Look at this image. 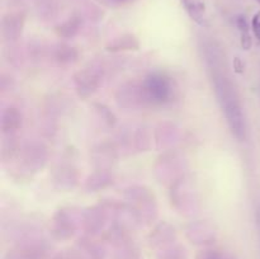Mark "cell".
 I'll list each match as a JSON object with an SVG mask.
<instances>
[{"label": "cell", "mask_w": 260, "mask_h": 259, "mask_svg": "<svg viewBox=\"0 0 260 259\" xmlns=\"http://www.w3.org/2000/svg\"><path fill=\"white\" fill-rule=\"evenodd\" d=\"M185 9L189 13L192 19L196 22L202 23L203 22V15H205V5L200 0H183Z\"/></svg>", "instance_id": "cell-2"}, {"label": "cell", "mask_w": 260, "mask_h": 259, "mask_svg": "<svg viewBox=\"0 0 260 259\" xmlns=\"http://www.w3.org/2000/svg\"><path fill=\"white\" fill-rule=\"evenodd\" d=\"M256 2H258V3H259V4H260V0H256Z\"/></svg>", "instance_id": "cell-6"}, {"label": "cell", "mask_w": 260, "mask_h": 259, "mask_svg": "<svg viewBox=\"0 0 260 259\" xmlns=\"http://www.w3.org/2000/svg\"><path fill=\"white\" fill-rule=\"evenodd\" d=\"M251 28H253L254 35H255V37L258 38L260 42V10L254 15L253 20H251Z\"/></svg>", "instance_id": "cell-3"}, {"label": "cell", "mask_w": 260, "mask_h": 259, "mask_svg": "<svg viewBox=\"0 0 260 259\" xmlns=\"http://www.w3.org/2000/svg\"><path fill=\"white\" fill-rule=\"evenodd\" d=\"M234 66H235V70L238 71V73H241L244 69V65L241 63L240 58H235V61H234Z\"/></svg>", "instance_id": "cell-5"}, {"label": "cell", "mask_w": 260, "mask_h": 259, "mask_svg": "<svg viewBox=\"0 0 260 259\" xmlns=\"http://www.w3.org/2000/svg\"><path fill=\"white\" fill-rule=\"evenodd\" d=\"M146 90L154 101L162 102L169 96L170 84L164 76L152 75L150 76L146 83Z\"/></svg>", "instance_id": "cell-1"}, {"label": "cell", "mask_w": 260, "mask_h": 259, "mask_svg": "<svg viewBox=\"0 0 260 259\" xmlns=\"http://www.w3.org/2000/svg\"><path fill=\"white\" fill-rule=\"evenodd\" d=\"M241 46H243L245 50H249L251 47V38L249 32L241 33Z\"/></svg>", "instance_id": "cell-4"}]
</instances>
